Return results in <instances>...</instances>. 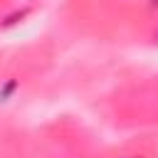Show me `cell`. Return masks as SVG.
I'll return each mask as SVG.
<instances>
[{"label":"cell","mask_w":158,"mask_h":158,"mask_svg":"<svg viewBox=\"0 0 158 158\" xmlns=\"http://www.w3.org/2000/svg\"><path fill=\"white\" fill-rule=\"evenodd\" d=\"M15 89H17V79H7V81L2 84V89H0V101H7Z\"/></svg>","instance_id":"cell-1"},{"label":"cell","mask_w":158,"mask_h":158,"mask_svg":"<svg viewBox=\"0 0 158 158\" xmlns=\"http://www.w3.org/2000/svg\"><path fill=\"white\" fill-rule=\"evenodd\" d=\"M25 15H27V10H20V12H12L10 17H5V22H2V27H10V25H15V22H17V20H22Z\"/></svg>","instance_id":"cell-2"},{"label":"cell","mask_w":158,"mask_h":158,"mask_svg":"<svg viewBox=\"0 0 158 158\" xmlns=\"http://www.w3.org/2000/svg\"><path fill=\"white\" fill-rule=\"evenodd\" d=\"M153 5H158V0H153Z\"/></svg>","instance_id":"cell-3"},{"label":"cell","mask_w":158,"mask_h":158,"mask_svg":"<svg viewBox=\"0 0 158 158\" xmlns=\"http://www.w3.org/2000/svg\"><path fill=\"white\" fill-rule=\"evenodd\" d=\"M126 158H136V156H126Z\"/></svg>","instance_id":"cell-4"},{"label":"cell","mask_w":158,"mask_h":158,"mask_svg":"<svg viewBox=\"0 0 158 158\" xmlns=\"http://www.w3.org/2000/svg\"><path fill=\"white\" fill-rule=\"evenodd\" d=\"M156 40H158V32H156Z\"/></svg>","instance_id":"cell-5"}]
</instances>
